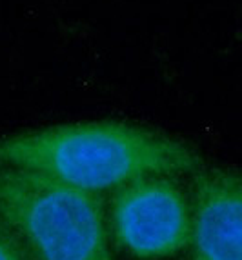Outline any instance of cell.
I'll return each mask as SVG.
<instances>
[{"instance_id":"cell-1","label":"cell","mask_w":242,"mask_h":260,"mask_svg":"<svg viewBox=\"0 0 242 260\" xmlns=\"http://www.w3.org/2000/svg\"><path fill=\"white\" fill-rule=\"evenodd\" d=\"M0 166L100 195L152 175H193L206 164L191 144L171 135L131 122L99 120L0 139Z\"/></svg>"},{"instance_id":"cell-4","label":"cell","mask_w":242,"mask_h":260,"mask_svg":"<svg viewBox=\"0 0 242 260\" xmlns=\"http://www.w3.org/2000/svg\"><path fill=\"white\" fill-rule=\"evenodd\" d=\"M191 177L190 260H242L238 173L224 166H202Z\"/></svg>"},{"instance_id":"cell-2","label":"cell","mask_w":242,"mask_h":260,"mask_svg":"<svg viewBox=\"0 0 242 260\" xmlns=\"http://www.w3.org/2000/svg\"><path fill=\"white\" fill-rule=\"evenodd\" d=\"M0 220L33 260H117L99 195L0 166Z\"/></svg>"},{"instance_id":"cell-3","label":"cell","mask_w":242,"mask_h":260,"mask_svg":"<svg viewBox=\"0 0 242 260\" xmlns=\"http://www.w3.org/2000/svg\"><path fill=\"white\" fill-rule=\"evenodd\" d=\"M109 235L137 260H162L190 244L191 197L180 177L152 175L118 187L106 211Z\"/></svg>"},{"instance_id":"cell-5","label":"cell","mask_w":242,"mask_h":260,"mask_svg":"<svg viewBox=\"0 0 242 260\" xmlns=\"http://www.w3.org/2000/svg\"><path fill=\"white\" fill-rule=\"evenodd\" d=\"M0 260H33L20 240L0 220Z\"/></svg>"}]
</instances>
